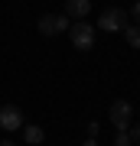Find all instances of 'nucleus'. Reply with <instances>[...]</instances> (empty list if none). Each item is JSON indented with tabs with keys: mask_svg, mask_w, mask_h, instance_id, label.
I'll return each mask as SVG.
<instances>
[{
	"mask_svg": "<svg viewBox=\"0 0 140 146\" xmlns=\"http://www.w3.org/2000/svg\"><path fill=\"white\" fill-rule=\"evenodd\" d=\"M68 39H72V46H75V49L88 52V49H94V26H91V23H72V29H68Z\"/></svg>",
	"mask_w": 140,
	"mask_h": 146,
	"instance_id": "nucleus-1",
	"label": "nucleus"
},
{
	"mask_svg": "<svg viewBox=\"0 0 140 146\" xmlns=\"http://www.w3.org/2000/svg\"><path fill=\"white\" fill-rule=\"evenodd\" d=\"M0 130H7V133L23 130V110L16 104H3L0 107Z\"/></svg>",
	"mask_w": 140,
	"mask_h": 146,
	"instance_id": "nucleus-2",
	"label": "nucleus"
},
{
	"mask_svg": "<svg viewBox=\"0 0 140 146\" xmlns=\"http://www.w3.org/2000/svg\"><path fill=\"white\" fill-rule=\"evenodd\" d=\"M98 26H101L104 33H117V29L130 26V23H127V10H121V7H114V10H104L101 20H98Z\"/></svg>",
	"mask_w": 140,
	"mask_h": 146,
	"instance_id": "nucleus-3",
	"label": "nucleus"
},
{
	"mask_svg": "<svg viewBox=\"0 0 140 146\" xmlns=\"http://www.w3.org/2000/svg\"><path fill=\"white\" fill-rule=\"evenodd\" d=\"M65 26H68V20H65V16H59V13H42L39 20H36L39 36H56V33H62Z\"/></svg>",
	"mask_w": 140,
	"mask_h": 146,
	"instance_id": "nucleus-4",
	"label": "nucleus"
},
{
	"mask_svg": "<svg viewBox=\"0 0 140 146\" xmlns=\"http://www.w3.org/2000/svg\"><path fill=\"white\" fill-rule=\"evenodd\" d=\"M130 117H134L130 101H114L111 104V123H114V130H130Z\"/></svg>",
	"mask_w": 140,
	"mask_h": 146,
	"instance_id": "nucleus-5",
	"label": "nucleus"
},
{
	"mask_svg": "<svg viewBox=\"0 0 140 146\" xmlns=\"http://www.w3.org/2000/svg\"><path fill=\"white\" fill-rule=\"evenodd\" d=\"M88 10L91 0H65V16H72V20H88Z\"/></svg>",
	"mask_w": 140,
	"mask_h": 146,
	"instance_id": "nucleus-6",
	"label": "nucleus"
},
{
	"mask_svg": "<svg viewBox=\"0 0 140 146\" xmlns=\"http://www.w3.org/2000/svg\"><path fill=\"white\" fill-rule=\"evenodd\" d=\"M23 136H26V143H29V146H39L42 140H46V130L36 127V123H23Z\"/></svg>",
	"mask_w": 140,
	"mask_h": 146,
	"instance_id": "nucleus-7",
	"label": "nucleus"
},
{
	"mask_svg": "<svg viewBox=\"0 0 140 146\" xmlns=\"http://www.w3.org/2000/svg\"><path fill=\"white\" fill-rule=\"evenodd\" d=\"M124 39L130 49H140V26H124Z\"/></svg>",
	"mask_w": 140,
	"mask_h": 146,
	"instance_id": "nucleus-8",
	"label": "nucleus"
},
{
	"mask_svg": "<svg viewBox=\"0 0 140 146\" xmlns=\"http://www.w3.org/2000/svg\"><path fill=\"white\" fill-rule=\"evenodd\" d=\"M114 146H134L130 133H127V130H117V136H114Z\"/></svg>",
	"mask_w": 140,
	"mask_h": 146,
	"instance_id": "nucleus-9",
	"label": "nucleus"
},
{
	"mask_svg": "<svg viewBox=\"0 0 140 146\" xmlns=\"http://www.w3.org/2000/svg\"><path fill=\"white\" fill-rule=\"evenodd\" d=\"M130 13H134V20H137V26H140V0L134 3V10H130Z\"/></svg>",
	"mask_w": 140,
	"mask_h": 146,
	"instance_id": "nucleus-10",
	"label": "nucleus"
},
{
	"mask_svg": "<svg viewBox=\"0 0 140 146\" xmlns=\"http://www.w3.org/2000/svg\"><path fill=\"white\" fill-rule=\"evenodd\" d=\"M130 140H137V143H140V127H134V133H130Z\"/></svg>",
	"mask_w": 140,
	"mask_h": 146,
	"instance_id": "nucleus-11",
	"label": "nucleus"
},
{
	"mask_svg": "<svg viewBox=\"0 0 140 146\" xmlns=\"http://www.w3.org/2000/svg\"><path fill=\"white\" fill-rule=\"evenodd\" d=\"M82 146H98V143H94V136H88V140H85Z\"/></svg>",
	"mask_w": 140,
	"mask_h": 146,
	"instance_id": "nucleus-12",
	"label": "nucleus"
},
{
	"mask_svg": "<svg viewBox=\"0 0 140 146\" xmlns=\"http://www.w3.org/2000/svg\"><path fill=\"white\" fill-rule=\"evenodd\" d=\"M0 146H13V143H0Z\"/></svg>",
	"mask_w": 140,
	"mask_h": 146,
	"instance_id": "nucleus-13",
	"label": "nucleus"
}]
</instances>
